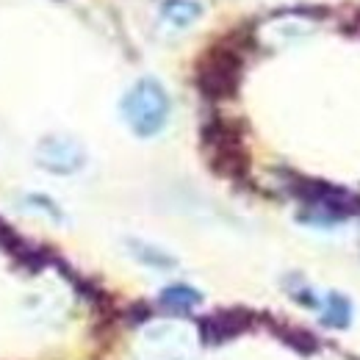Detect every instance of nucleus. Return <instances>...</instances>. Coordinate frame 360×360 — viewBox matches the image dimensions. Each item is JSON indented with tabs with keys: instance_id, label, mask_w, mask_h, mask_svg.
<instances>
[{
	"instance_id": "nucleus-1",
	"label": "nucleus",
	"mask_w": 360,
	"mask_h": 360,
	"mask_svg": "<svg viewBox=\"0 0 360 360\" xmlns=\"http://www.w3.org/2000/svg\"><path fill=\"white\" fill-rule=\"evenodd\" d=\"M120 111H122L125 125L139 139H153L167 128L172 103H169L167 89L155 78H141L125 91V97L120 103Z\"/></svg>"
},
{
	"instance_id": "nucleus-2",
	"label": "nucleus",
	"mask_w": 360,
	"mask_h": 360,
	"mask_svg": "<svg viewBox=\"0 0 360 360\" xmlns=\"http://www.w3.org/2000/svg\"><path fill=\"white\" fill-rule=\"evenodd\" d=\"M241 72H244V50L227 39L208 47L200 56L194 67V84L208 100H230L238 91Z\"/></svg>"
},
{
	"instance_id": "nucleus-3",
	"label": "nucleus",
	"mask_w": 360,
	"mask_h": 360,
	"mask_svg": "<svg viewBox=\"0 0 360 360\" xmlns=\"http://www.w3.org/2000/svg\"><path fill=\"white\" fill-rule=\"evenodd\" d=\"M202 150H205L211 169L219 178L241 180L250 169V155H247L244 139L233 122L211 120L202 128Z\"/></svg>"
},
{
	"instance_id": "nucleus-4",
	"label": "nucleus",
	"mask_w": 360,
	"mask_h": 360,
	"mask_svg": "<svg viewBox=\"0 0 360 360\" xmlns=\"http://www.w3.org/2000/svg\"><path fill=\"white\" fill-rule=\"evenodd\" d=\"M197 338L194 333L180 321H158L144 327L136 360H194Z\"/></svg>"
},
{
	"instance_id": "nucleus-5",
	"label": "nucleus",
	"mask_w": 360,
	"mask_h": 360,
	"mask_svg": "<svg viewBox=\"0 0 360 360\" xmlns=\"http://www.w3.org/2000/svg\"><path fill=\"white\" fill-rule=\"evenodd\" d=\"M34 161L50 175H75L86 167V150L72 136L53 134L37 144Z\"/></svg>"
},
{
	"instance_id": "nucleus-6",
	"label": "nucleus",
	"mask_w": 360,
	"mask_h": 360,
	"mask_svg": "<svg viewBox=\"0 0 360 360\" xmlns=\"http://www.w3.org/2000/svg\"><path fill=\"white\" fill-rule=\"evenodd\" d=\"M255 321V314L244 311V308H227L217 314L205 316L200 321V341L205 347H222L227 341L244 335Z\"/></svg>"
},
{
	"instance_id": "nucleus-7",
	"label": "nucleus",
	"mask_w": 360,
	"mask_h": 360,
	"mask_svg": "<svg viewBox=\"0 0 360 360\" xmlns=\"http://www.w3.org/2000/svg\"><path fill=\"white\" fill-rule=\"evenodd\" d=\"M131 258L139 261L141 266H150V269H158V271H172L178 266V258L172 252H167L164 247L158 244H150V241H141V238H128L125 241Z\"/></svg>"
},
{
	"instance_id": "nucleus-8",
	"label": "nucleus",
	"mask_w": 360,
	"mask_h": 360,
	"mask_svg": "<svg viewBox=\"0 0 360 360\" xmlns=\"http://www.w3.org/2000/svg\"><path fill=\"white\" fill-rule=\"evenodd\" d=\"M158 302L164 311H172V314H191L194 308L202 305V291H197L194 285L188 283H172L167 285L161 294H158Z\"/></svg>"
},
{
	"instance_id": "nucleus-9",
	"label": "nucleus",
	"mask_w": 360,
	"mask_h": 360,
	"mask_svg": "<svg viewBox=\"0 0 360 360\" xmlns=\"http://www.w3.org/2000/svg\"><path fill=\"white\" fill-rule=\"evenodd\" d=\"M321 324L330 330H347L352 324V300L341 291H330L321 300Z\"/></svg>"
},
{
	"instance_id": "nucleus-10",
	"label": "nucleus",
	"mask_w": 360,
	"mask_h": 360,
	"mask_svg": "<svg viewBox=\"0 0 360 360\" xmlns=\"http://www.w3.org/2000/svg\"><path fill=\"white\" fill-rule=\"evenodd\" d=\"M200 17H202V6L197 0H164L161 3V20L175 31L194 25Z\"/></svg>"
},
{
	"instance_id": "nucleus-11",
	"label": "nucleus",
	"mask_w": 360,
	"mask_h": 360,
	"mask_svg": "<svg viewBox=\"0 0 360 360\" xmlns=\"http://www.w3.org/2000/svg\"><path fill=\"white\" fill-rule=\"evenodd\" d=\"M271 333H274L280 341H285L291 349L302 352V355H314L316 349H319V341H316V338L311 335V333H308V330H302V327H294V324H288V321L271 324Z\"/></svg>"
},
{
	"instance_id": "nucleus-12",
	"label": "nucleus",
	"mask_w": 360,
	"mask_h": 360,
	"mask_svg": "<svg viewBox=\"0 0 360 360\" xmlns=\"http://www.w3.org/2000/svg\"><path fill=\"white\" fill-rule=\"evenodd\" d=\"M285 291L291 294L294 302H300V305H305V308H321V297L316 294L302 277H288V280H285Z\"/></svg>"
},
{
	"instance_id": "nucleus-13",
	"label": "nucleus",
	"mask_w": 360,
	"mask_h": 360,
	"mask_svg": "<svg viewBox=\"0 0 360 360\" xmlns=\"http://www.w3.org/2000/svg\"><path fill=\"white\" fill-rule=\"evenodd\" d=\"M25 205H31L34 211H42L45 217L56 219V222H61V219H64V217H61V211H58V205H56L53 200L42 197V194H31V197H25Z\"/></svg>"
},
{
	"instance_id": "nucleus-14",
	"label": "nucleus",
	"mask_w": 360,
	"mask_h": 360,
	"mask_svg": "<svg viewBox=\"0 0 360 360\" xmlns=\"http://www.w3.org/2000/svg\"><path fill=\"white\" fill-rule=\"evenodd\" d=\"M349 31H352V34H360V11H355L352 20L347 22V34H349Z\"/></svg>"
}]
</instances>
